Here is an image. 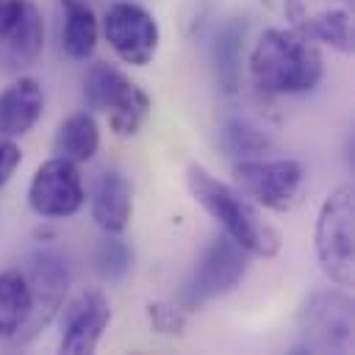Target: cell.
<instances>
[{
    "label": "cell",
    "instance_id": "3957f363",
    "mask_svg": "<svg viewBox=\"0 0 355 355\" xmlns=\"http://www.w3.org/2000/svg\"><path fill=\"white\" fill-rule=\"evenodd\" d=\"M313 250L319 269L327 280L347 288L355 280V191L349 183L336 186L319 214L313 227Z\"/></svg>",
    "mask_w": 355,
    "mask_h": 355
},
{
    "label": "cell",
    "instance_id": "d6986e66",
    "mask_svg": "<svg viewBox=\"0 0 355 355\" xmlns=\"http://www.w3.org/2000/svg\"><path fill=\"white\" fill-rule=\"evenodd\" d=\"M100 150V125L89 111L69 114L55 130V153L75 164H89Z\"/></svg>",
    "mask_w": 355,
    "mask_h": 355
},
{
    "label": "cell",
    "instance_id": "5b68a950",
    "mask_svg": "<svg viewBox=\"0 0 355 355\" xmlns=\"http://www.w3.org/2000/svg\"><path fill=\"white\" fill-rule=\"evenodd\" d=\"M247 250H241L230 236H216L205 244L202 255L197 258L191 275L178 291V305L189 311H200L205 302L225 297L233 291L241 277L247 275Z\"/></svg>",
    "mask_w": 355,
    "mask_h": 355
},
{
    "label": "cell",
    "instance_id": "4fadbf2b",
    "mask_svg": "<svg viewBox=\"0 0 355 355\" xmlns=\"http://www.w3.org/2000/svg\"><path fill=\"white\" fill-rule=\"evenodd\" d=\"M89 211H92L94 225L105 236L125 233L133 219V183L116 169L100 172L92 183Z\"/></svg>",
    "mask_w": 355,
    "mask_h": 355
},
{
    "label": "cell",
    "instance_id": "9c48e42d",
    "mask_svg": "<svg viewBox=\"0 0 355 355\" xmlns=\"http://www.w3.org/2000/svg\"><path fill=\"white\" fill-rule=\"evenodd\" d=\"M28 205L42 219H72L86 205L78 164L61 155L42 161L28 183Z\"/></svg>",
    "mask_w": 355,
    "mask_h": 355
},
{
    "label": "cell",
    "instance_id": "8fae6325",
    "mask_svg": "<svg viewBox=\"0 0 355 355\" xmlns=\"http://www.w3.org/2000/svg\"><path fill=\"white\" fill-rule=\"evenodd\" d=\"M286 17L297 33L313 44H327L338 53L355 47V11L352 0H286Z\"/></svg>",
    "mask_w": 355,
    "mask_h": 355
},
{
    "label": "cell",
    "instance_id": "603a6c76",
    "mask_svg": "<svg viewBox=\"0 0 355 355\" xmlns=\"http://www.w3.org/2000/svg\"><path fill=\"white\" fill-rule=\"evenodd\" d=\"M22 164V150L14 139L0 136V189L11 180V175L17 172V166Z\"/></svg>",
    "mask_w": 355,
    "mask_h": 355
},
{
    "label": "cell",
    "instance_id": "2e32d148",
    "mask_svg": "<svg viewBox=\"0 0 355 355\" xmlns=\"http://www.w3.org/2000/svg\"><path fill=\"white\" fill-rule=\"evenodd\" d=\"M244 39L247 19L230 17L225 19L211 39V67L219 89L225 94H236L241 89V64H244Z\"/></svg>",
    "mask_w": 355,
    "mask_h": 355
},
{
    "label": "cell",
    "instance_id": "ba28073f",
    "mask_svg": "<svg viewBox=\"0 0 355 355\" xmlns=\"http://www.w3.org/2000/svg\"><path fill=\"white\" fill-rule=\"evenodd\" d=\"M100 31L119 61L130 67H147L161 44L158 19L139 3H111L100 19Z\"/></svg>",
    "mask_w": 355,
    "mask_h": 355
},
{
    "label": "cell",
    "instance_id": "277c9868",
    "mask_svg": "<svg viewBox=\"0 0 355 355\" xmlns=\"http://www.w3.org/2000/svg\"><path fill=\"white\" fill-rule=\"evenodd\" d=\"M83 97L89 108L108 116V130L119 139H133L153 111L150 94L108 61H94L86 69Z\"/></svg>",
    "mask_w": 355,
    "mask_h": 355
},
{
    "label": "cell",
    "instance_id": "e0dca14e",
    "mask_svg": "<svg viewBox=\"0 0 355 355\" xmlns=\"http://www.w3.org/2000/svg\"><path fill=\"white\" fill-rule=\"evenodd\" d=\"M33 311L31 286L19 266L0 272V338H19Z\"/></svg>",
    "mask_w": 355,
    "mask_h": 355
},
{
    "label": "cell",
    "instance_id": "7a4b0ae2",
    "mask_svg": "<svg viewBox=\"0 0 355 355\" xmlns=\"http://www.w3.org/2000/svg\"><path fill=\"white\" fill-rule=\"evenodd\" d=\"M250 80L266 94H305L324 78L319 47L294 28H266L250 53Z\"/></svg>",
    "mask_w": 355,
    "mask_h": 355
},
{
    "label": "cell",
    "instance_id": "7c38bea8",
    "mask_svg": "<svg viewBox=\"0 0 355 355\" xmlns=\"http://www.w3.org/2000/svg\"><path fill=\"white\" fill-rule=\"evenodd\" d=\"M61 341L67 355H89L97 349L103 333L111 324V302L103 288H86L61 308Z\"/></svg>",
    "mask_w": 355,
    "mask_h": 355
},
{
    "label": "cell",
    "instance_id": "44dd1931",
    "mask_svg": "<svg viewBox=\"0 0 355 355\" xmlns=\"http://www.w3.org/2000/svg\"><path fill=\"white\" fill-rule=\"evenodd\" d=\"M130 261H133L130 247H128L122 239H116V236L103 239V241L97 244L94 255H92L94 272H97L103 280H108V283L122 280V277L130 272Z\"/></svg>",
    "mask_w": 355,
    "mask_h": 355
},
{
    "label": "cell",
    "instance_id": "6da1fadb",
    "mask_svg": "<svg viewBox=\"0 0 355 355\" xmlns=\"http://www.w3.org/2000/svg\"><path fill=\"white\" fill-rule=\"evenodd\" d=\"M186 186L191 197L225 227V236H230L241 250H247L255 258H275L280 252V230L272 222H266L258 205L250 197H244L236 186L219 180L202 164H191L186 169Z\"/></svg>",
    "mask_w": 355,
    "mask_h": 355
},
{
    "label": "cell",
    "instance_id": "cb8c5ba5",
    "mask_svg": "<svg viewBox=\"0 0 355 355\" xmlns=\"http://www.w3.org/2000/svg\"><path fill=\"white\" fill-rule=\"evenodd\" d=\"M31 0H0V39L19 22Z\"/></svg>",
    "mask_w": 355,
    "mask_h": 355
},
{
    "label": "cell",
    "instance_id": "5bb4252c",
    "mask_svg": "<svg viewBox=\"0 0 355 355\" xmlns=\"http://www.w3.org/2000/svg\"><path fill=\"white\" fill-rule=\"evenodd\" d=\"M44 114V89L36 78L19 75L6 89H0V136L22 139L28 136Z\"/></svg>",
    "mask_w": 355,
    "mask_h": 355
},
{
    "label": "cell",
    "instance_id": "9a60e30c",
    "mask_svg": "<svg viewBox=\"0 0 355 355\" xmlns=\"http://www.w3.org/2000/svg\"><path fill=\"white\" fill-rule=\"evenodd\" d=\"M42 53H44V17L33 3H28L19 22L0 39V69L19 75L28 67H33Z\"/></svg>",
    "mask_w": 355,
    "mask_h": 355
},
{
    "label": "cell",
    "instance_id": "ac0fdd59",
    "mask_svg": "<svg viewBox=\"0 0 355 355\" xmlns=\"http://www.w3.org/2000/svg\"><path fill=\"white\" fill-rule=\"evenodd\" d=\"M64 3V28L61 47L72 61H86L100 39V19L86 0H61Z\"/></svg>",
    "mask_w": 355,
    "mask_h": 355
},
{
    "label": "cell",
    "instance_id": "8992f818",
    "mask_svg": "<svg viewBox=\"0 0 355 355\" xmlns=\"http://www.w3.org/2000/svg\"><path fill=\"white\" fill-rule=\"evenodd\" d=\"M233 183L258 208L286 214L300 200L305 169L294 158H241L233 166Z\"/></svg>",
    "mask_w": 355,
    "mask_h": 355
},
{
    "label": "cell",
    "instance_id": "7402d4cb",
    "mask_svg": "<svg viewBox=\"0 0 355 355\" xmlns=\"http://www.w3.org/2000/svg\"><path fill=\"white\" fill-rule=\"evenodd\" d=\"M144 313H147L150 327H153L158 336L175 338V336H183V333H186L189 316H186V311H183L175 300H155V302H150V305L144 308Z\"/></svg>",
    "mask_w": 355,
    "mask_h": 355
},
{
    "label": "cell",
    "instance_id": "52a82bcc",
    "mask_svg": "<svg viewBox=\"0 0 355 355\" xmlns=\"http://www.w3.org/2000/svg\"><path fill=\"white\" fill-rule=\"evenodd\" d=\"M19 269L25 275V280L31 286V297H33L31 319H28L25 330L19 333V338H17V341L25 344V341L36 338L42 330H47V324L58 316V311L67 302L72 275H69L67 261L58 252H53V250H33V252H28Z\"/></svg>",
    "mask_w": 355,
    "mask_h": 355
},
{
    "label": "cell",
    "instance_id": "30bf717a",
    "mask_svg": "<svg viewBox=\"0 0 355 355\" xmlns=\"http://www.w3.org/2000/svg\"><path fill=\"white\" fill-rule=\"evenodd\" d=\"M297 322L311 349L347 352L352 344V324H355L352 297L336 288L311 291L300 305Z\"/></svg>",
    "mask_w": 355,
    "mask_h": 355
},
{
    "label": "cell",
    "instance_id": "ffe728a7",
    "mask_svg": "<svg viewBox=\"0 0 355 355\" xmlns=\"http://www.w3.org/2000/svg\"><path fill=\"white\" fill-rule=\"evenodd\" d=\"M219 141H222L225 153L236 155V158H255L272 147V136L258 122H252L247 116L225 119L222 130H219Z\"/></svg>",
    "mask_w": 355,
    "mask_h": 355
}]
</instances>
